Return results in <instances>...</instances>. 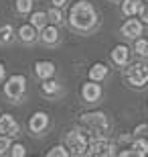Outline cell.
I'll return each instance as SVG.
<instances>
[{"instance_id": "cell-1", "label": "cell", "mask_w": 148, "mask_h": 157, "mask_svg": "<svg viewBox=\"0 0 148 157\" xmlns=\"http://www.w3.org/2000/svg\"><path fill=\"white\" fill-rule=\"evenodd\" d=\"M69 23L77 31H89V29H93L96 23H97V12L89 2L79 0V2L73 4V8L69 12Z\"/></svg>"}, {"instance_id": "cell-2", "label": "cell", "mask_w": 148, "mask_h": 157, "mask_svg": "<svg viewBox=\"0 0 148 157\" xmlns=\"http://www.w3.org/2000/svg\"><path fill=\"white\" fill-rule=\"evenodd\" d=\"M79 122L91 135H106L110 128V121L103 112H85L79 117Z\"/></svg>"}, {"instance_id": "cell-3", "label": "cell", "mask_w": 148, "mask_h": 157, "mask_svg": "<svg viewBox=\"0 0 148 157\" xmlns=\"http://www.w3.org/2000/svg\"><path fill=\"white\" fill-rule=\"evenodd\" d=\"M126 82L134 88H144L148 84V63L136 61L130 67H126Z\"/></svg>"}, {"instance_id": "cell-4", "label": "cell", "mask_w": 148, "mask_h": 157, "mask_svg": "<svg viewBox=\"0 0 148 157\" xmlns=\"http://www.w3.org/2000/svg\"><path fill=\"white\" fill-rule=\"evenodd\" d=\"M87 143H89V139H87L85 133H81V131H69L67 137H65L67 151L73 153V155H85L87 153Z\"/></svg>"}, {"instance_id": "cell-5", "label": "cell", "mask_w": 148, "mask_h": 157, "mask_svg": "<svg viewBox=\"0 0 148 157\" xmlns=\"http://www.w3.org/2000/svg\"><path fill=\"white\" fill-rule=\"evenodd\" d=\"M114 143L106 139V135H91L89 143H87V153L85 155H114Z\"/></svg>"}, {"instance_id": "cell-6", "label": "cell", "mask_w": 148, "mask_h": 157, "mask_svg": "<svg viewBox=\"0 0 148 157\" xmlns=\"http://www.w3.org/2000/svg\"><path fill=\"white\" fill-rule=\"evenodd\" d=\"M24 90H27V78L20 76V74L10 76L8 80H6V84H4V94L8 96V98H12V100L23 98Z\"/></svg>"}, {"instance_id": "cell-7", "label": "cell", "mask_w": 148, "mask_h": 157, "mask_svg": "<svg viewBox=\"0 0 148 157\" xmlns=\"http://www.w3.org/2000/svg\"><path fill=\"white\" fill-rule=\"evenodd\" d=\"M142 29H144V23L140 18H134V17H128L124 25H122V29L120 33L126 37V39H136V37L142 35Z\"/></svg>"}, {"instance_id": "cell-8", "label": "cell", "mask_w": 148, "mask_h": 157, "mask_svg": "<svg viewBox=\"0 0 148 157\" xmlns=\"http://www.w3.org/2000/svg\"><path fill=\"white\" fill-rule=\"evenodd\" d=\"M81 96L85 102H97V100L102 98V86H99V82H85L83 86H81Z\"/></svg>"}, {"instance_id": "cell-9", "label": "cell", "mask_w": 148, "mask_h": 157, "mask_svg": "<svg viewBox=\"0 0 148 157\" xmlns=\"http://www.w3.org/2000/svg\"><path fill=\"white\" fill-rule=\"evenodd\" d=\"M18 122L14 121L12 114H2L0 117V133L2 135H8V137H16L18 135Z\"/></svg>"}, {"instance_id": "cell-10", "label": "cell", "mask_w": 148, "mask_h": 157, "mask_svg": "<svg viewBox=\"0 0 148 157\" xmlns=\"http://www.w3.org/2000/svg\"><path fill=\"white\" fill-rule=\"evenodd\" d=\"M47 127H49V117L45 112H34L33 117L29 118V128H31V133H34V135L43 133Z\"/></svg>"}, {"instance_id": "cell-11", "label": "cell", "mask_w": 148, "mask_h": 157, "mask_svg": "<svg viewBox=\"0 0 148 157\" xmlns=\"http://www.w3.org/2000/svg\"><path fill=\"white\" fill-rule=\"evenodd\" d=\"M112 61L116 65H126L130 61V47L126 45H116L112 49Z\"/></svg>"}, {"instance_id": "cell-12", "label": "cell", "mask_w": 148, "mask_h": 157, "mask_svg": "<svg viewBox=\"0 0 148 157\" xmlns=\"http://www.w3.org/2000/svg\"><path fill=\"white\" fill-rule=\"evenodd\" d=\"M34 74L41 80H49V78L55 76V63L53 61H37L34 63Z\"/></svg>"}, {"instance_id": "cell-13", "label": "cell", "mask_w": 148, "mask_h": 157, "mask_svg": "<svg viewBox=\"0 0 148 157\" xmlns=\"http://www.w3.org/2000/svg\"><path fill=\"white\" fill-rule=\"evenodd\" d=\"M142 6H144L142 0H122V12H124V17H134V14H138Z\"/></svg>"}, {"instance_id": "cell-14", "label": "cell", "mask_w": 148, "mask_h": 157, "mask_svg": "<svg viewBox=\"0 0 148 157\" xmlns=\"http://www.w3.org/2000/svg\"><path fill=\"white\" fill-rule=\"evenodd\" d=\"M106 76H108V65H106V63H93L89 67V80L102 82Z\"/></svg>"}, {"instance_id": "cell-15", "label": "cell", "mask_w": 148, "mask_h": 157, "mask_svg": "<svg viewBox=\"0 0 148 157\" xmlns=\"http://www.w3.org/2000/svg\"><path fill=\"white\" fill-rule=\"evenodd\" d=\"M59 90H61V86H59L55 80H43V84H41V92L45 94V96H57Z\"/></svg>"}, {"instance_id": "cell-16", "label": "cell", "mask_w": 148, "mask_h": 157, "mask_svg": "<svg viewBox=\"0 0 148 157\" xmlns=\"http://www.w3.org/2000/svg\"><path fill=\"white\" fill-rule=\"evenodd\" d=\"M18 37L24 41V43H31V41H34L37 39V29H34L33 25H23L20 29H18Z\"/></svg>"}, {"instance_id": "cell-17", "label": "cell", "mask_w": 148, "mask_h": 157, "mask_svg": "<svg viewBox=\"0 0 148 157\" xmlns=\"http://www.w3.org/2000/svg\"><path fill=\"white\" fill-rule=\"evenodd\" d=\"M47 23H49V17H47V12H43V10L33 12V17H31V25H33L34 29H45Z\"/></svg>"}, {"instance_id": "cell-18", "label": "cell", "mask_w": 148, "mask_h": 157, "mask_svg": "<svg viewBox=\"0 0 148 157\" xmlns=\"http://www.w3.org/2000/svg\"><path fill=\"white\" fill-rule=\"evenodd\" d=\"M43 33H41V39L45 41L47 45H53L55 41L59 39V31H57V27H45V29H41Z\"/></svg>"}, {"instance_id": "cell-19", "label": "cell", "mask_w": 148, "mask_h": 157, "mask_svg": "<svg viewBox=\"0 0 148 157\" xmlns=\"http://www.w3.org/2000/svg\"><path fill=\"white\" fill-rule=\"evenodd\" d=\"M132 151H134V155H138V157H144V155H148V141H144V139H138V137H134V143H132V147H130Z\"/></svg>"}, {"instance_id": "cell-20", "label": "cell", "mask_w": 148, "mask_h": 157, "mask_svg": "<svg viewBox=\"0 0 148 157\" xmlns=\"http://www.w3.org/2000/svg\"><path fill=\"white\" fill-rule=\"evenodd\" d=\"M134 51L140 57H148V39H142V37H136V43H134Z\"/></svg>"}, {"instance_id": "cell-21", "label": "cell", "mask_w": 148, "mask_h": 157, "mask_svg": "<svg viewBox=\"0 0 148 157\" xmlns=\"http://www.w3.org/2000/svg\"><path fill=\"white\" fill-rule=\"evenodd\" d=\"M12 37H14L12 25H2V27H0V41H2V43H8V41H12Z\"/></svg>"}, {"instance_id": "cell-22", "label": "cell", "mask_w": 148, "mask_h": 157, "mask_svg": "<svg viewBox=\"0 0 148 157\" xmlns=\"http://www.w3.org/2000/svg\"><path fill=\"white\" fill-rule=\"evenodd\" d=\"M47 17H49V21H51L53 25H59V23H63V12H61V8H57V6H53V8H49V12H47Z\"/></svg>"}, {"instance_id": "cell-23", "label": "cell", "mask_w": 148, "mask_h": 157, "mask_svg": "<svg viewBox=\"0 0 148 157\" xmlns=\"http://www.w3.org/2000/svg\"><path fill=\"white\" fill-rule=\"evenodd\" d=\"M16 2V10L20 14H29L33 10V0H14Z\"/></svg>"}, {"instance_id": "cell-24", "label": "cell", "mask_w": 148, "mask_h": 157, "mask_svg": "<svg viewBox=\"0 0 148 157\" xmlns=\"http://www.w3.org/2000/svg\"><path fill=\"white\" fill-rule=\"evenodd\" d=\"M134 137H138V139H144L148 141V122H142V124H138L136 128H134Z\"/></svg>"}, {"instance_id": "cell-25", "label": "cell", "mask_w": 148, "mask_h": 157, "mask_svg": "<svg viewBox=\"0 0 148 157\" xmlns=\"http://www.w3.org/2000/svg\"><path fill=\"white\" fill-rule=\"evenodd\" d=\"M49 157H67L69 151L65 149V145H55L53 149H49V153H47Z\"/></svg>"}, {"instance_id": "cell-26", "label": "cell", "mask_w": 148, "mask_h": 157, "mask_svg": "<svg viewBox=\"0 0 148 157\" xmlns=\"http://www.w3.org/2000/svg\"><path fill=\"white\" fill-rule=\"evenodd\" d=\"M10 155L12 157H24L27 155V149H24V145H20V143L10 145Z\"/></svg>"}, {"instance_id": "cell-27", "label": "cell", "mask_w": 148, "mask_h": 157, "mask_svg": "<svg viewBox=\"0 0 148 157\" xmlns=\"http://www.w3.org/2000/svg\"><path fill=\"white\" fill-rule=\"evenodd\" d=\"M8 149H10V137L0 133V155H2V153H6Z\"/></svg>"}, {"instance_id": "cell-28", "label": "cell", "mask_w": 148, "mask_h": 157, "mask_svg": "<svg viewBox=\"0 0 148 157\" xmlns=\"http://www.w3.org/2000/svg\"><path fill=\"white\" fill-rule=\"evenodd\" d=\"M138 17H140V21H142L144 25H148V4H144L142 8H140V12H138Z\"/></svg>"}, {"instance_id": "cell-29", "label": "cell", "mask_w": 148, "mask_h": 157, "mask_svg": "<svg viewBox=\"0 0 148 157\" xmlns=\"http://www.w3.org/2000/svg\"><path fill=\"white\" fill-rule=\"evenodd\" d=\"M53 6H57V8H63V6L67 4V0H51Z\"/></svg>"}, {"instance_id": "cell-30", "label": "cell", "mask_w": 148, "mask_h": 157, "mask_svg": "<svg viewBox=\"0 0 148 157\" xmlns=\"http://www.w3.org/2000/svg\"><path fill=\"white\" fill-rule=\"evenodd\" d=\"M4 74H6V67H4V63H0V80L4 78Z\"/></svg>"}, {"instance_id": "cell-31", "label": "cell", "mask_w": 148, "mask_h": 157, "mask_svg": "<svg viewBox=\"0 0 148 157\" xmlns=\"http://www.w3.org/2000/svg\"><path fill=\"white\" fill-rule=\"evenodd\" d=\"M112 2H122V0H112Z\"/></svg>"}, {"instance_id": "cell-32", "label": "cell", "mask_w": 148, "mask_h": 157, "mask_svg": "<svg viewBox=\"0 0 148 157\" xmlns=\"http://www.w3.org/2000/svg\"><path fill=\"white\" fill-rule=\"evenodd\" d=\"M144 2H148V0H144Z\"/></svg>"}]
</instances>
